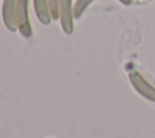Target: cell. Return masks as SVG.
I'll return each instance as SVG.
<instances>
[{
    "label": "cell",
    "instance_id": "obj_5",
    "mask_svg": "<svg viewBox=\"0 0 155 138\" xmlns=\"http://www.w3.org/2000/svg\"><path fill=\"white\" fill-rule=\"evenodd\" d=\"M34 11L39 22L44 25H48L51 23V13L48 8V0H34Z\"/></svg>",
    "mask_w": 155,
    "mask_h": 138
},
{
    "label": "cell",
    "instance_id": "obj_1",
    "mask_svg": "<svg viewBox=\"0 0 155 138\" xmlns=\"http://www.w3.org/2000/svg\"><path fill=\"white\" fill-rule=\"evenodd\" d=\"M16 22L17 29L22 36L25 39L31 38L33 29L29 19V11H28V0H17L16 4Z\"/></svg>",
    "mask_w": 155,
    "mask_h": 138
},
{
    "label": "cell",
    "instance_id": "obj_4",
    "mask_svg": "<svg viewBox=\"0 0 155 138\" xmlns=\"http://www.w3.org/2000/svg\"><path fill=\"white\" fill-rule=\"evenodd\" d=\"M16 4L17 0H4L2 2V21L8 31H16L17 22H16Z\"/></svg>",
    "mask_w": 155,
    "mask_h": 138
},
{
    "label": "cell",
    "instance_id": "obj_8",
    "mask_svg": "<svg viewBox=\"0 0 155 138\" xmlns=\"http://www.w3.org/2000/svg\"><path fill=\"white\" fill-rule=\"evenodd\" d=\"M119 2H121L122 5H125V6H130L131 4H132V0H117Z\"/></svg>",
    "mask_w": 155,
    "mask_h": 138
},
{
    "label": "cell",
    "instance_id": "obj_3",
    "mask_svg": "<svg viewBox=\"0 0 155 138\" xmlns=\"http://www.w3.org/2000/svg\"><path fill=\"white\" fill-rule=\"evenodd\" d=\"M73 4L71 0H61V7H59V19L61 25L67 35H71L74 31V12H73Z\"/></svg>",
    "mask_w": 155,
    "mask_h": 138
},
{
    "label": "cell",
    "instance_id": "obj_7",
    "mask_svg": "<svg viewBox=\"0 0 155 138\" xmlns=\"http://www.w3.org/2000/svg\"><path fill=\"white\" fill-rule=\"evenodd\" d=\"M59 7H61V0H48V8L52 19L57 21L59 18Z\"/></svg>",
    "mask_w": 155,
    "mask_h": 138
},
{
    "label": "cell",
    "instance_id": "obj_6",
    "mask_svg": "<svg viewBox=\"0 0 155 138\" xmlns=\"http://www.w3.org/2000/svg\"><path fill=\"white\" fill-rule=\"evenodd\" d=\"M94 0H76L74 6H73V12H74V18L80 19L87 7L93 2Z\"/></svg>",
    "mask_w": 155,
    "mask_h": 138
},
{
    "label": "cell",
    "instance_id": "obj_2",
    "mask_svg": "<svg viewBox=\"0 0 155 138\" xmlns=\"http://www.w3.org/2000/svg\"><path fill=\"white\" fill-rule=\"evenodd\" d=\"M128 79L137 93H139L147 100L155 103V86H153L140 73H138L137 70H132L128 74Z\"/></svg>",
    "mask_w": 155,
    "mask_h": 138
}]
</instances>
